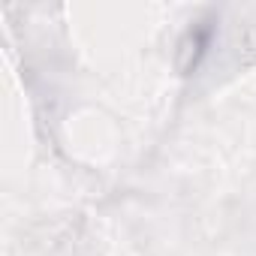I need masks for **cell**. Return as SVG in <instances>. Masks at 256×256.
I'll list each match as a JSON object with an SVG mask.
<instances>
[{"label":"cell","mask_w":256,"mask_h":256,"mask_svg":"<svg viewBox=\"0 0 256 256\" xmlns=\"http://www.w3.org/2000/svg\"><path fill=\"white\" fill-rule=\"evenodd\" d=\"M211 42H214V28H211V22H196V24L184 34V40H181V60H184V70H196L199 60L208 54Z\"/></svg>","instance_id":"cell-1"}]
</instances>
